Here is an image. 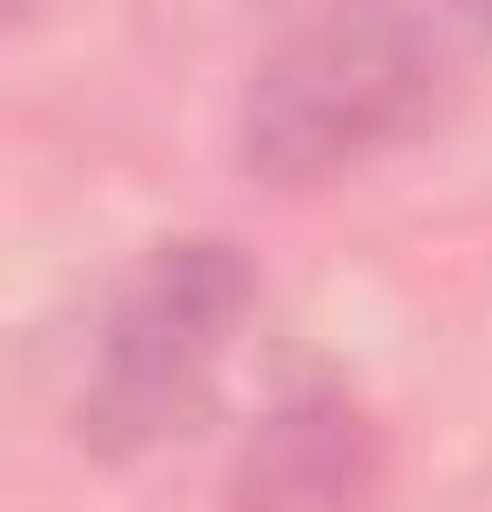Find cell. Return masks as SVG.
<instances>
[{
  "label": "cell",
  "mask_w": 492,
  "mask_h": 512,
  "mask_svg": "<svg viewBox=\"0 0 492 512\" xmlns=\"http://www.w3.org/2000/svg\"><path fill=\"white\" fill-rule=\"evenodd\" d=\"M459 7H466L472 21H479V27H486V34H492V0H459Z\"/></svg>",
  "instance_id": "5"
},
{
  "label": "cell",
  "mask_w": 492,
  "mask_h": 512,
  "mask_svg": "<svg viewBox=\"0 0 492 512\" xmlns=\"http://www.w3.org/2000/svg\"><path fill=\"white\" fill-rule=\"evenodd\" d=\"M445 68V34L412 0H324L263 54L243 88V169L270 189L351 176L425 128Z\"/></svg>",
  "instance_id": "1"
},
{
  "label": "cell",
  "mask_w": 492,
  "mask_h": 512,
  "mask_svg": "<svg viewBox=\"0 0 492 512\" xmlns=\"http://www.w3.org/2000/svg\"><path fill=\"white\" fill-rule=\"evenodd\" d=\"M257 304V263L196 236L169 243L142 263V277L108 310L88 405H81V438L95 459H142L156 445H176L216 411L209 371L243 331Z\"/></svg>",
  "instance_id": "2"
},
{
  "label": "cell",
  "mask_w": 492,
  "mask_h": 512,
  "mask_svg": "<svg viewBox=\"0 0 492 512\" xmlns=\"http://www.w3.org/2000/svg\"><path fill=\"white\" fill-rule=\"evenodd\" d=\"M378 486V432L351 398H290L243 438L230 512H364Z\"/></svg>",
  "instance_id": "3"
},
{
  "label": "cell",
  "mask_w": 492,
  "mask_h": 512,
  "mask_svg": "<svg viewBox=\"0 0 492 512\" xmlns=\"http://www.w3.org/2000/svg\"><path fill=\"white\" fill-rule=\"evenodd\" d=\"M48 0H0V34H14V27H27L34 14H41Z\"/></svg>",
  "instance_id": "4"
}]
</instances>
